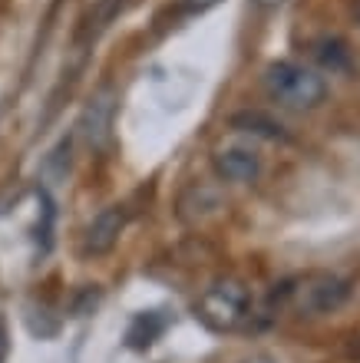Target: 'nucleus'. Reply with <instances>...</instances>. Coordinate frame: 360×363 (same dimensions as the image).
<instances>
[{"mask_svg": "<svg viewBox=\"0 0 360 363\" xmlns=\"http://www.w3.org/2000/svg\"><path fill=\"white\" fill-rule=\"evenodd\" d=\"M231 125H235L238 133H248V135H265V139H281V125L275 123V119H268L265 113H238L235 119H231Z\"/></svg>", "mask_w": 360, "mask_h": 363, "instance_id": "nucleus-8", "label": "nucleus"}, {"mask_svg": "<svg viewBox=\"0 0 360 363\" xmlns=\"http://www.w3.org/2000/svg\"><path fill=\"white\" fill-rule=\"evenodd\" d=\"M215 4H222V0H182V7H185V10H195V13L215 7Z\"/></svg>", "mask_w": 360, "mask_h": 363, "instance_id": "nucleus-10", "label": "nucleus"}, {"mask_svg": "<svg viewBox=\"0 0 360 363\" xmlns=\"http://www.w3.org/2000/svg\"><path fill=\"white\" fill-rule=\"evenodd\" d=\"M238 363H281L275 354H265V350H258V354H251V357H241Z\"/></svg>", "mask_w": 360, "mask_h": 363, "instance_id": "nucleus-11", "label": "nucleus"}, {"mask_svg": "<svg viewBox=\"0 0 360 363\" xmlns=\"http://www.w3.org/2000/svg\"><path fill=\"white\" fill-rule=\"evenodd\" d=\"M215 162V172L225 182H238V185H248L261 175V152L255 149V143H248L245 135H235L215 149L212 155Z\"/></svg>", "mask_w": 360, "mask_h": 363, "instance_id": "nucleus-5", "label": "nucleus"}, {"mask_svg": "<svg viewBox=\"0 0 360 363\" xmlns=\"http://www.w3.org/2000/svg\"><path fill=\"white\" fill-rule=\"evenodd\" d=\"M116 96L113 86H99L89 99H86L80 123H76V135L83 139L89 152H103L106 145L113 143V123H116Z\"/></svg>", "mask_w": 360, "mask_h": 363, "instance_id": "nucleus-4", "label": "nucleus"}, {"mask_svg": "<svg viewBox=\"0 0 360 363\" xmlns=\"http://www.w3.org/2000/svg\"><path fill=\"white\" fill-rule=\"evenodd\" d=\"M317 57H321L324 67H331V69H344L351 63V53H347V47H344L341 40H324Z\"/></svg>", "mask_w": 360, "mask_h": 363, "instance_id": "nucleus-9", "label": "nucleus"}, {"mask_svg": "<svg viewBox=\"0 0 360 363\" xmlns=\"http://www.w3.org/2000/svg\"><path fill=\"white\" fill-rule=\"evenodd\" d=\"M126 228V208L123 205H109L99 215L89 218V225L80 235V255L83 258H106L109 251L119 245Z\"/></svg>", "mask_w": 360, "mask_h": 363, "instance_id": "nucleus-6", "label": "nucleus"}, {"mask_svg": "<svg viewBox=\"0 0 360 363\" xmlns=\"http://www.w3.org/2000/svg\"><path fill=\"white\" fill-rule=\"evenodd\" d=\"M199 314L218 330H238L251 320V291L241 281H215L199 297Z\"/></svg>", "mask_w": 360, "mask_h": 363, "instance_id": "nucleus-3", "label": "nucleus"}, {"mask_svg": "<svg viewBox=\"0 0 360 363\" xmlns=\"http://www.w3.org/2000/svg\"><path fill=\"white\" fill-rule=\"evenodd\" d=\"M354 297V281L341 271H314L291 287L294 311L304 317H331L337 311L351 304Z\"/></svg>", "mask_w": 360, "mask_h": 363, "instance_id": "nucleus-2", "label": "nucleus"}, {"mask_svg": "<svg viewBox=\"0 0 360 363\" xmlns=\"http://www.w3.org/2000/svg\"><path fill=\"white\" fill-rule=\"evenodd\" d=\"M265 93L285 109H314L324 103L327 96V83L317 69L294 63V60H278L265 69Z\"/></svg>", "mask_w": 360, "mask_h": 363, "instance_id": "nucleus-1", "label": "nucleus"}, {"mask_svg": "<svg viewBox=\"0 0 360 363\" xmlns=\"http://www.w3.org/2000/svg\"><path fill=\"white\" fill-rule=\"evenodd\" d=\"M162 330H165V317H162L159 311H149V314H139L133 320V327H129L126 340H129V347L143 350V347L156 344V337H159Z\"/></svg>", "mask_w": 360, "mask_h": 363, "instance_id": "nucleus-7", "label": "nucleus"}, {"mask_svg": "<svg viewBox=\"0 0 360 363\" xmlns=\"http://www.w3.org/2000/svg\"><path fill=\"white\" fill-rule=\"evenodd\" d=\"M116 4H119V0H96V7L99 10H109V7H116Z\"/></svg>", "mask_w": 360, "mask_h": 363, "instance_id": "nucleus-13", "label": "nucleus"}, {"mask_svg": "<svg viewBox=\"0 0 360 363\" xmlns=\"http://www.w3.org/2000/svg\"><path fill=\"white\" fill-rule=\"evenodd\" d=\"M261 4H281V0H261Z\"/></svg>", "mask_w": 360, "mask_h": 363, "instance_id": "nucleus-14", "label": "nucleus"}, {"mask_svg": "<svg viewBox=\"0 0 360 363\" xmlns=\"http://www.w3.org/2000/svg\"><path fill=\"white\" fill-rule=\"evenodd\" d=\"M7 350H10V344H7V320L0 317V363L7 360Z\"/></svg>", "mask_w": 360, "mask_h": 363, "instance_id": "nucleus-12", "label": "nucleus"}]
</instances>
